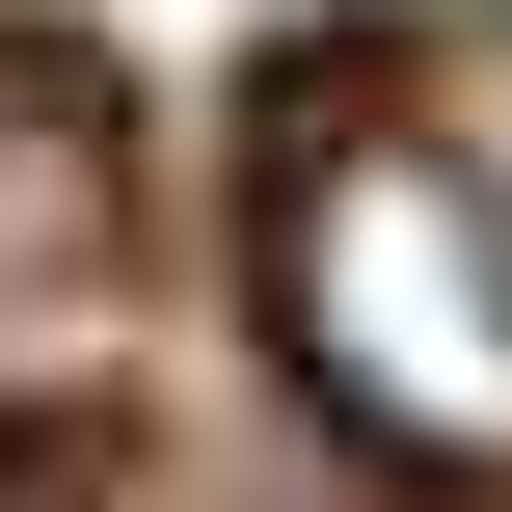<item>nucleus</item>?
<instances>
[{
    "mask_svg": "<svg viewBox=\"0 0 512 512\" xmlns=\"http://www.w3.org/2000/svg\"><path fill=\"white\" fill-rule=\"evenodd\" d=\"M270 297H297V378L378 459H512V216H486L459 135L324 108L270 162Z\"/></svg>",
    "mask_w": 512,
    "mask_h": 512,
    "instance_id": "1",
    "label": "nucleus"
},
{
    "mask_svg": "<svg viewBox=\"0 0 512 512\" xmlns=\"http://www.w3.org/2000/svg\"><path fill=\"white\" fill-rule=\"evenodd\" d=\"M108 216H135L108 108H81L54 54H0V297H27V270H108Z\"/></svg>",
    "mask_w": 512,
    "mask_h": 512,
    "instance_id": "2",
    "label": "nucleus"
}]
</instances>
